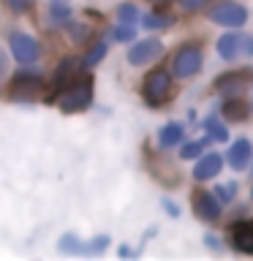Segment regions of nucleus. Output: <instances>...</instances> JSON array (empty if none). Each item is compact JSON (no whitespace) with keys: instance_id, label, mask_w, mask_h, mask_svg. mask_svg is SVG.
I'll list each match as a JSON object with an SVG mask.
<instances>
[{"instance_id":"nucleus-11","label":"nucleus","mask_w":253,"mask_h":261,"mask_svg":"<svg viewBox=\"0 0 253 261\" xmlns=\"http://www.w3.org/2000/svg\"><path fill=\"white\" fill-rule=\"evenodd\" d=\"M245 85H248V73H245V71H229V73H223V76L215 82V87H218L223 95L240 93Z\"/></svg>"},{"instance_id":"nucleus-26","label":"nucleus","mask_w":253,"mask_h":261,"mask_svg":"<svg viewBox=\"0 0 253 261\" xmlns=\"http://www.w3.org/2000/svg\"><path fill=\"white\" fill-rule=\"evenodd\" d=\"M68 16H71V11L65 8L63 0H55V6H52V19H55V22H63V19H68Z\"/></svg>"},{"instance_id":"nucleus-30","label":"nucleus","mask_w":253,"mask_h":261,"mask_svg":"<svg viewBox=\"0 0 253 261\" xmlns=\"http://www.w3.org/2000/svg\"><path fill=\"white\" fill-rule=\"evenodd\" d=\"M242 49H245V55H253V36L245 41V46H242Z\"/></svg>"},{"instance_id":"nucleus-18","label":"nucleus","mask_w":253,"mask_h":261,"mask_svg":"<svg viewBox=\"0 0 253 261\" xmlns=\"http://www.w3.org/2000/svg\"><path fill=\"white\" fill-rule=\"evenodd\" d=\"M136 19H139V11H136L134 3L117 6V22H120V24H136Z\"/></svg>"},{"instance_id":"nucleus-22","label":"nucleus","mask_w":253,"mask_h":261,"mask_svg":"<svg viewBox=\"0 0 253 261\" xmlns=\"http://www.w3.org/2000/svg\"><path fill=\"white\" fill-rule=\"evenodd\" d=\"M112 38H114V41H134V38H136L134 24H120V28H114V30H112Z\"/></svg>"},{"instance_id":"nucleus-16","label":"nucleus","mask_w":253,"mask_h":261,"mask_svg":"<svg viewBox=\"0 0 253 261\" xmlns=\"http://www.w3.org/2000/svg\"><path fill=\"white\" fill-rule=\"evenodd\" d=\"M234 248L240 253H253V226H242L234 234Z\"/></svg>"},{"instance_id":"nucleus-15","label":"nucleus","mask_w":253,"mask_h":261,"mask_svg":"<svg viewBox=\"0 0 253 261\" xmlns=\"http://www.w3.org/2000/svg\"><path fill=\"white\" fill-rule=\"evenodd\" d=\"M237 49H240V36H234V33H226V36L218 41V55L223 57V60H234Z\"/></svg>"},{"instance_id":"nucleus-10","label":"nucleus","mask_w":253,"mask_h":261,"mask_svg":"<svg viewBox=\"0 0 253 261\" xmlns=\"http://www.w3.org/2000/svg\"><path fill=\"white\" fill-rule=\"evenodd\" d=\"M79 73V60L77 57H63L60 65L55 68V76H52V87L55 90H63L71 85V79Z\"/></svg>"},{"instance_id":"nucleus-27","label":"nucleus","mask_w":253,"mask_h":261,"mask_svg":"<svg viewBox=\"0 0 253 261\" xmlns=\"http://www.w3.org/2000/svg\"><path fill=\"white\" fill-rule=\"evenodd\" d=\"M201 6H207V0H180V8H183V11H199Z\"/></svg>"},{"instance_id":"nucleus-23","label":"nucleus","mask_w":253,"mask_h":261,"mask_svg":"<svg viewBox=\"0 0 253 261\" xmlns=\"http://www.w3.org/2000/svg\"><path fill=\"white\" fill-rule=\"evenodd\" d=\"M104 57H106V44H101V41H98V44H95V46L87 52L85 63H87V65H95V63H101Z\"/></svg>"},{"instance_id":"nucleus-3","label":"nucleus","mask_w":253,"mask_h":261,"mask_svg":"<svg viewBox=\"0 0 253 261\" xmlns=\"http://www.w3.org/2000/svg\"><path fill=\"white\" fill-rule=\"evenodd\" d=\"M199 68H201V49L196 44H185V46H180L174 52V60H171L174 76L188 79V76H193Z\"/></svg>"},{"instance_id":"nucleus-7","label":"nucleus","mask_w":253,"mask_h":261,"mask_svg":"<svg viewBox=\"0 0 253 261\" xmlns=\"http://www.w3.org/2000/svg\"><path fill=\"white\" fill-rule=\"evenodd\" d=\"M193 212L199 220L212 223V220H218V215H220V201L215 199V193H210V191H196L193 193Z\"/></svg>"},{"instance_id":"nucleus-24","label":"nucleus","mask_w":253,"mask_h":261,"mask_svg":"<svg viewBox=\"0 0 253 261\" xmlns=\"http://www.w3.org/2000/svg\"><path fill=\"white\" fill-rule=\"evenodd\" d=\"M234 193H237V185H234V182H226V185H218L215 199H218V201H223V204H229V201L234 199Z\"/></svg>"},{"instance_id":"nucleus-28","label":"nucleus","mask_w":253,"mask_h":261,"mask_svg":"<svg viewBox=\"0 0 253 261\" xmlns=\"http://www.w3.org/2000/svg\"><path fill=\"white\" fill-rule=\"evenodd\" d=\"M6 3H8V6H11V8H14V11H24V8H28V6H30V0H6Z\"/></svg>"},{"instance_id":"nucleus-19","label":"nucleus","mask_w":253,"mask_h":261,"mask_svg":"<svg viewBox=\"0 0 253 261\" xmlns=\"http://www.w3.org/2000/svg\"><path fill=\"white\" fill-rule=\"evenodd\" d=\"M204 147H207V139H199V142H188V144L180 147V158H199Z\"/></svg>"},{"instance_id":"nucleus-31","label":"nucleus","mask_w":253,"mask_h":261,"mask_svg":"<svg viewBox=\"0 0 253 261\" xmlns=\"http://www.w3.org/2000/svg\"><path fill=\"white\" fill-rule=\"evenodd\" d=\"M204 240H207V245H210V248H218V242H215V237H212V234H207Z\"/></svg>"},{"instance_id":"nucleus-29","label":"nucleus","mask_w":253,"mask_h":261,"mask_svg":"<svg viewBox=\"0 0 253 261\" xmlns=\"http://www.w3.org/2000/svg\"><path fill=\"white\" fill-rule=\"evenodd\" d=\"M163 207H166V212L171 218H180V210H177V204L174 201H169V199H163Z\"/></svg>"},{"instance_id":"nucleus-4","label":"nucleus","mask_w":253,"mask_h":261,"mask_svg":"<svg viewBox=\"0 0 253 261\" xmlns=\"http://www.w3.org/2000/svg\"><path fill=\"white\" fill-rule=\"evenodd\" d=\"M210 22L223 24V28H240V24L248 22V11H245L240 3L226 0V3H218V6L210 11Z\"/></svg>"},{"instance_id":"nucleus-21","label":"nucleus","mask_w":253,"mask_h":261,"mask_svg":"<svg viewBox=\"0 0 253 261\" xmlns=\"http://www.w3.org/2000/svg\"><path fill=\"white\" fill-rule=\"evenodd\" d=\"M166 24H169V19H166V16H163V14H147L144 16V28L147 30H161V28H166Z\"/></svg>"},{"instance_id":"nucleus-5","label":"nucleus","mask_w":253,"mask_h":261,"mask_svg":"<svg viewBox=\"0 0 253 261\" xmlns=\"http://www.w3.org/2000/svg\"><path fill=\"white\" fill-rule=\"evenodd\" d=\"M41 90H44V82L38 76H16L11 85H8V98L11 101H22V103H33L36 98L41 95Z\"/></svg>"},{"instance_id":"nucleus-2","label":"nucleus","mask_w":253,"mask_h":261,"mask_svg":"<svg viewBox=\"0 0 253 261\" xmlns=\"http://www.w3.org/2000/svg\"><path fill=\"white\" fill-rule=\"evenodd\" d=\"M90 101H93V82L82 79L77 85H68V90L60 95V109L65 114H77V112H85Z\"/></svg>"},{"instance_id":"nucleus-12","label":"nucleus","mask_w":253,"mask_h":261,"mask_svg":"<svg viewBox=\"0 0 253 261\" xmlns=\"http://www.w3.org/2000/svg\"><path fill=\"white\" fill-rule=\"evenodd\" d=\"M218 171H220V155L210 152V155H204V158H199V163H196V169H193V177L196 179H212Z\"/></svg>"},{"instance_id":"nucleus-8","label":"nucleus","mask_w":253,"mask_h":261,"mask_svg":"<svg viewBox=\"0 0 253 261\" xmlns=\"http://www.w3.org/2000/svg\"><path fill=\"white\" fill-rule=\"evenodd\" d=\"M161 52H163V44H161V41H155V38L136 41V44L128 49V63H131V65H144V63L155 60Z\"/></svg>"},{"instance_id":"nucleus-1","label":"nucleus","mask_w":253,"mask_h":261,"mask_svg":"<svg viewBox=\"0 0 253 261\" xmlns=\"http://www.w3.org/2000/svg\"><path fill=\"white\" fill-rule=\"evenodd\" d=\"M171 95V76L166 71H150L142 82V98L147 106H161Z\"/></svg>"},{"instance_id":"nucleus-34","label":"nucleus","mask_w":253,"mask_h":261,"mask_svg":"<svg viewBox=\"0 0 253 261\" xmlns=\"http://www.w3.org/2000/svg\"><path fill=\"white\" fill-rule=\"evenodd\" d=\"M250 109H253V106H250Z\"/></svg>"},{"instance_id":"nucleus-14","label":"nucleus","mask_w":253,"mask_h":261,"mask_svg":"<svg viewBox=\"0 0 253 261\" xmlns=\"http://www.w3.org/2000/svg\"><path fill=\"white\" fill-rule=\"evenodd\" d=\"M223 114L226 120H232V122H242L245 117H248V106H245V101H240V98H232V101H226L223 103Z\"/></svg>"},{"instance_id":"nucleus-25","label":"nucleus","mask_w":253,"mask_h":261,"mask_svg":"<svg viewBox=\"0 0 253 261\" xmlns=\"http://www.w3.org/2000/svg\"><path fill=\"white\" fill-rule=\"evenodd\" d=\"M106 245H109V237L106 234H101V237H95V242H90V245H85V248H82L79 253H101Z\"/></svg>"},{"instance_id":"nucleus-13","label":"nucleus","mask_w":253,"mask_h":261,"mask_svg":"<svg viewBox=\"0 0 253 261\" xmlns=\"http://www.w3.org/2000/svg\"><path fill=\"white\" fill-rule=\"evenodd\" d=\"M183 125L180 122H166L161 130H158V144L163 147V150H169V147H174V144H180L183 142Z\"/></svg>"},{"instance_id":"nucleus-17","label":"nucleus","mask_w":253,"mask_h":261,"mask_svg":"<svg viewBox=\"0 0 253 261\" xmlns=\"http://www.w3.org/2000/svg\"><path fill=\"white\" fill-rule=\"evenodd\" d=\"M204 128L210 130V139H215V142H226L229 139V130H226L223 122H220L218 114H210V117L204 120Z\"/></svg>"},{"instance_id":"nucleus-20","label":"nucleus","mask_w":253,"mask_h":261,"mask_svg":"<svg viewBox=\"0 0 253 261\" xmlns=\"http://www.w3.org/2000/svg\"><path fill=\"white\" fill-rule=\"evenodd\" d=\"M60 250H63V253H79V250H82L79 237H77V234H63V240H60Z\"/></svg>"},{"instance_id":"nucleus-9","label":"nucleus","mask_w":253,"mask_h":261,"mask_svg":"<svg viewBox=\"0 0 253 261\" xmlns=\"http://www.w3.org/2000/svg\"><path fill=\"white\" fill-rule=\"evenodd\" d=\"M250 155H253V144L248 142V139H237V142H234L232 147H229L226 161H229V166H232V169L242 171V169H248Z\"/></svg>"},{"instance_id":"nucleus-6","label":"nucleus","mask_w":253,"mask_h":261,"mask_svg":"<svg viewBox=\"0 0 253 261\" xmlns=\"http://www.w3.org/2000/svg\"><path fill=\"white\" fill-rule=\"evenodd\" d=\"M8 46H11V55H14L22 65L36 63L38 55H41L36 38H30L28 33H11V38H8Z\"/></svg>"},{"instance_id":"nucleus-33","label":"nucleus","mask_w":253,"mask_h":261,"mask_svg":"<svg viewBox=\"0 0 253 261\" xmlns=\"http://www.w3.org/2000/svg\"><path fill=\"white\" fill-rule=\"evenodd\" d=\"M250 196H253V191H250Z\"/></svg>"},{"instance_id":"nucleus-32","label":"nucleus","mask_w":253,"mask_h":261,"mask_svg":"<svg viewBox=\"0 0 253 261\" xmlns=\"http://www.w3.org/2000/svg\"><path fill=\"white\" fill-rule=\"evenodd\" d=\"M3 65H6V55L0 52V71H3Z\"/></svg>"}]
</instances>
